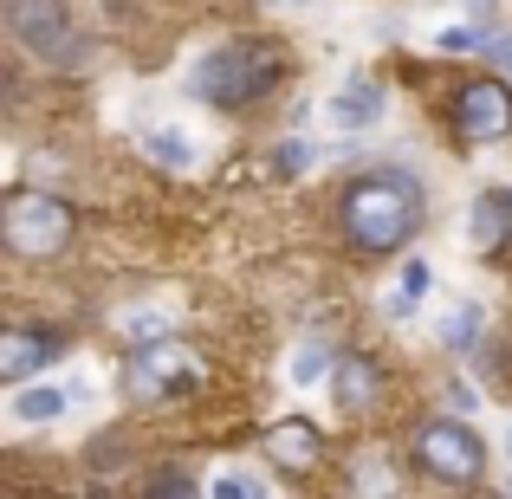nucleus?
Returning <instances> with one entry per match:
<instances>
[{
	"label": "nucleus",
	"instance_id": "obj_1",
	"mask_svg": "<svg viewBox=\"0 0 512 499\" xmlns=\"http://www.w3.org/2000/svg\"><path fill=\"white\" fill-rule=\"evenodd\" d=\"M422 227V188L409 175H363L344 195V234L357 240L363 253H396L409 247V234Z\"/></svg>",
	"mask_w": 512,
	"mask_h": 499
},
{
	"label": "nucleus",
	"instance_id": "obj_2",
	"mask_svg": "<svg viewBox=\"0 0 512 499\" xmlns=\"http://www.w3.org/2000/svg\"><path fill=\"white\" fill-rule=\"evenodd\" d=\"M273 85H279V52L266 39H234V46L208 52L195 65V91L208 104H221V111H240V104L266 98Z\"/></svg>",
	"mask_w": 512,
	"mask_h": 499
},
{
	"label": "nucleus",
	"instance_id": "obj_27",
	"mask_svg": "<svg viewBox=\"0 0 512 499\" xmlns=\"http://www.w3.org/2000/svg\"><path fill=\"white\" fill-rule=\"evenodd\" d=\"M474 499H512V493H474Z\"/></svg>",
	"mask_w": 512,
	"mask_h": 499
},
{
	"label": "nucleus",
	"instance_id": "obj_12",
	"mask_svg": "<svg viewBox=\"0 0 512 499\" xmlns=\"http://www.w3.org/2000/svg\"><path fill=\"white\" fill-rule=\"evenodd\" d=\"M331 117H338L344 130H363V124H376L383 117V91L370 85V78H350V85L331 98Z\"/></svg>",
	"mask_w": 512,
	"mask_h": 499
},
{
	"label": "nucleus",
	"instance_id": "obj_25",
	"mask_svg": "<svg viewBox=\"0 0 512 499\" xmlns=\"http://www.w3.org/2000/svg\"><path fill=\"white\" fill-rule=\"evenodd\" d=\"M448 402H461V409H480V396L467 383H448Z\"/></svg>",
	"mask_w": 512,
	"mask_h": 499
},
{
	"label": "nucleus",
	"instance_id": "obj_13",
	"mask_svg": "<svg viewBox=\"0 0 512 499\" xmlns=\"http://www.w3.org/2000/svg\"><path fill=\"white\" fill-rule=\"evenodd\" d=\"M350 487H357V499H396V467H389L383 448H363L357 461H350Z\"/></svg>",
	"mask_w": 512,
	"mask_h": 499
},
{
	"label": "nucleus",
	"instance_id": "obj_9",
	"mask_svg": "<svg viewBox=\"0 0 512 499\" xmlns=\"http://www.w3.org/2000/svg\"><path fill=\"white\" fill-rule=\"evenodd\" d=\"M331 383H338V409H350V415H363V409H376V402H383V370H376V357H363V350L338 357Z\"/></svg>",
	"mask_w": 512,
	"mask_h": 499
},
{
	"label": "nucleus",
	"instance_id": "obj_18",
	"mask_svg": "<svg viewBox=\"0 0 512 499\" xmlns=\"http://www.w3.org/2000/svg\"><path fill=\"white\" fill-rule=\"evenodd\" d=\"M435 46H441V52H487V46H493V26H480V20H474V26H448Z\"/></svg>",
	"mask_w": 512,
	"mask_h": 499
},
{
	"label": "nucleus",
	"instance_id": "obj_16",
	"mask_svg": "<svg viewBox=\"0 0 512 499\" xmlns=\"http://www.w3.org/2000/svg\"><path fill=\"white\" fill-rule=\"evenodd\" d=\"M143 150H150L163 169H195V143H188L182 130H150V137H143Z\"/></svg>",
	"mask_w": 512,
	"mask_h": 499
},
{
	"label": "nucleus",
	"instance_id": "obj_4",
	"mask_svg": "<svg viewBox=\"0 0 512 499\" xmlns=\"http://www.w3.org/2000/svg\"><path fill=\"white\" fill-rule=\"evenodd\" d=\"M0 234H7V247L26 253V260H52V253L72 240V208L52 201V195L20 188V195L7 201V214H0Z\"/></svg>",
	"mask_w": 512,
	"mask_h": 499
},
{
	"label": "nucleus",
	"instance_id": "obj_17",
	"mask_svg": "<svg viewBox=\"0 0 512 499\" xmlns=\"http://www.w3.org/2000/svg\"><path fill=\"white\" fill-rule=\"evenodd\" d=\"M338 370V357H331V344H299V357H292V383H318V376H331Z\"/></svg>",
	"mask_w": 512,
	"mask_h": 499
},
{
	"label": "nucleus",
	"instance_id": "obj_3",
	"mask_svg": "<svg viewBox=\"0 0 512 499\" xmlns=\"http://www.w3.org/2000/svg\"><path fill=\"white\" fill-rule=\"evenodd\" d=\"M124 389L130 402H182L195 389H208V357L188 344H137V357L124 363Z\"/></svg>",
	"mask_w": 512,
	"mask_h": 499
},
{
	"label": "nucleus",
	"instance_id": "obj_14",
	"mask_svg": "<svg viewBox=\"0 0 512 499\" xmlns=\"http://www.w3.org/2000/svg\"><path fill=\"white\" fill-rule=\"evenodd\" d=\"M480 337H487V312H480V305H454L448 325H441V344L448 350H474Z\"/></svg>",
	"mask_w": 512,
	"mask_h": 499
},
{
	"label": "nucleus",
	"instance_id": "obj_26",
	"mask_svg": "<svg viewBox=\"0 0 512 499\" xmlns=\"http://www.w3.org/2000/svg\"><path fill=\"white\" fill-rule=\"evenodd\" d=\"M279 7H312V0H279Z\"/></svg>",
	"mask_w": 512,
	"mask_h": 499
},
{
	"label": "nucleus",
	"instance_id": "obj_10",
	"mask_svg": "<svg viewBox=\"0 0 512 499\" xmlns=\"http://www.w3.org/2000/svg\"><path fill=\"white\" fill-rule=\"evenodd\" d=\"M52 363V337L46 331H7L0 337V376L7 383H26L33 370H46Z\"/></svg>",
	"mask_w": 512,
	"mask_h": 499
},
{
	"label": "nucleus",
	"instance_id": "obj_11",
	"mask_svg": "<svg viewBox=\"0 0 512 499\" xmlns=\"http://www.w3.org/2000/svg\"><path fill=\"white\" fill-rule=\"evenodd\" d=\"M512 240V195L506 188H487V195L474 201V247H506Z\"/></svg>",
	"mask_w": 512,
	"mask_h": 499
},
{
	"label": "nucleus",
	"instance_id": "obj_15",
	"mask_svg": "<svg viewBox=\"0 0 512 499\" xmlns=\"http://www.w3.org/2000/svg\"><path fill=\"white\" fill-rule=\"evenodd\" d=\"M13 415H20V422H59L65 415V389H20V396H13Z\"/></svg>",
	"mask_w": 512,
	"mask_h": 499
},
{
	"label": "nucleus",
	"instance_id": "obj_21",
	"mask_svg": "<svg viewBox=\"0 0 512 499\" xmlns=\"http://www.w3.org/2000/svg\"><path fill=\"white\" fill-rule=\"evenodd\" d=\"M312 156H318V150H312V143H299V137L279 143V175H299L305 163H312Z\"/></svg>",
	"mask_w": 512,
	"mask_h": 499
},
{
	"label": "nucleus",
	"instance_id": "obj_23",
	"mask_svg": "<svg viewBox=\"0 0 512 499\" xmlns=\"http://www.w3.org/2000/svg\"><path fill=\"white\" fill-rule=\"evenodd\" d=\"M428 279H435V273H428L422 260H409V266H402V286H396V292H409V299H422V292H428Z\"/></svg>",
	"mask_w": 512,
	"mask_h": 499
},
{
	"label": "nucleus",
	"instance_id": "obj_5",
	"mask_svg": "<svg viewBox=\"0 0 512 499\" xmlns=\"http://www.w3.org/2000/svg\"><path fill=\"white\" fill-rule=\"evenodd\" d=\"M415 461H422L435 480L474 487L480 467H487V448H480V435L467 422H422V435H415Z\"/></svg>",
	"mask_w": 512,
	"mask_h": 499
},
{
	"label": "nucleus",
	"instance_id": "obj_24",
	"mask_svg": "<svg viewBox=\"0 0 512 499\" xmlns=\"http://www.w3.org/2000/svg\"><path fill=\"white\" fill-rule=\"evenodd\" d=\"M487 59L500 65V72L512 78V33H493V46H487Z\"/></svg>",
	"mask_w": 512,
	"mask_h": 499
},
{
	"label": "nucleus",
	"instance_id": "obj_8",
	"mask_svg": "<svg viewBox=\"0 0 512 499\" xmlns=\"http://www.w3.org/2000/svg\"><path fill=\"white\" fill-rule=\"evenodd\" d=\"M260 448H266V461H279L286 474H312L318 461H325V435H318L305 415H286V422H273L260 435Z\"/></svg>",
	"mask_w": 512,
	"mask_h": 499
},
{
	"label": "nucleus",
	"instance_id": "obj_7",
	"mask_svg": "<svg viewBox=\"0 0 512 499\" xmlns=\"http://www.w3.org/2000/svg\"><path fill=\"white\" fill-rule=\"evenodd\" d=\"M7 20H13V33H20V46L46 52V59H59V52L72 46V20H65L59 0H13Z\"/></svg>",
	"mask_w": 512,
	"mask_h": 499
},
{
	"label": "nucleus",
	"instance_id": "obj_28",
	"mask_svg": "<svg viewBox=\"0 0 512 499\" xmlns=\"http://www.w3.org/2000/svg\"><path fill=\"white\" fill-rule=\"evenodd\" d=\"M506 454H512V435H506Z\"/></svg>",
	"mask_w": 512,
	"mask_h": 499
},
{
	"label": "nucleus",
	"instance_id": "obj_19",
	"mask_svg": "<svg viewBox=\"0 0 512 499\" xmlns=\"http://www.w3.org/2000/svg\"><path fill=\"white\" fill-rule=\"evenodd\" d=\"M169 325H175L169 312H130V318H124V331L137 337V344H163V337H169Z\"/></svg>",
	"mask_w": 512,
	"mask_h": 499
},
{
	"label": "nucleus",
	"instance_id": "obj_22",
	"mask_svg": "<svg viewBox=\"0 0 512 499\" xmlns=\"http://www.w3.org/2000/svg\"><path fill=\"white\" fill-rule=\"evenodd\" d=\"M214 499H266L253 480H240V474H227V480H214Z\"/></svg>",
	"mask_w": 512,
	"mask_h": 499
},
{
	"label": "nucleus",
	"instance_id": "obj_6",
	"mask_svg": "<svg viewBox=\"0 0 512 499\" xmlns=\"http://www.w3.org/2000/svg\"><path fill=\"white\" fill-rule=\"evenodd\" d=\"M454 130H461L467 143H500L512 130V91L506 78H467L461 91H454Z\"/></svg>",
	"mask_w": 512,
	"mask_h": 499
},
{
	"label": "nucleus",
	"instance_id": "obj_29",
	"mask_svg": "<svg viewBox=\"0 0 512 499\" xmlns=\"http://www.w3.org/2000/svg\"><path fill=\"white\" fill-rule=\"evenodd\" d=\"M104 499H111V493H104Z\"/></svg>",
	"mask_w": 512,
	"mask_h": 499
},
{
	"label": "nucleus",
	"instance_id": "obj_20",
	"mask_svg": "<svg viewBox=\"0 0 512 499\" xmlns=\"http://www.w3.org/2000/svg\"><path fill=\"white\" fill-rule=\"evenodd\" d=\"M150 499H201V493L188 474H163V480H150Z\"/></svg>",
	"mask_w": 512,
	"mask_h": 499
}]
</instances>
